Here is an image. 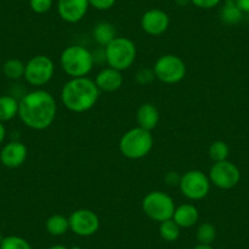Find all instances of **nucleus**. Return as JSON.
I'll return each mask as SVG.
<instances>
[{
    "label": "nucleus",
    "mask_w": 249,
    "mask_h": 249,
    "mask_svg": "<svg viewBox=\"0 0 249 249\" xmlns=\"http://www.w3.org/2000/svg\"><path fill=\"white\" fill-rule=\"evenodd\" d=\"M197 241L202 244H212L216 238V229L210 222H203L197 229Z\"/></svg>",
    "instance_id": "obj_25"
},
{
    "label": "nucleus",
    "mask_w": 249,
    "mask_h": 249,
    "mask_svg": "<svg viewBox=\"0 0 249 249\" xmlns=\"http://www.w3.org/2000/svg\"><path fill=\"white\" fill-rule=\"evenodd\" d=\"M48 249H69L66 246H62V244H54V246L49 247Z\"/></svg>",
    "instance_id": "obj_36"
},
{
    "label": "nucleus",
    "mask_w": 249,
    "mask_h": 249,
    "mask_svg": "<svg viewBox=\"0 0 249 249\" xmlns=\"http://www.w3.org/2000/svg\"><path fill=\"white\" fill-rule=\"evenodd\" d=\"M94 82L100 92L112 93L116 92L122 87L124 76H122L121 71L115 70V69L107 66V68H104L98 72V75L95 76Z\"/></svg>",
    "instance_id": "obj_15"
},
{
    "label": "nucleus",
    "mask_w": 249,
    "mask_h": 249,
    "mask_svg": "<svg viewBox=\"0 0 249 249\" xmlns=\"http://www.w3.org/2000/svg\"><path fill=\"white\" fill-rule=\"evenodd\" d=\"M159 110L152 103H144V104L140 105V107L137 109L136 121H137L138 127L152 132L159 124Z\"/></svg>",
    "instance_id": "obj_16"
},
{
    "label": "nucleus",
    "mask_w": 249,
    "mask_h": 249,
    "mask_svg": "<svg viewBox=\"0 0 249 249\" xmlns=\"http://www.w3.org/2000/svg\"><path fill=\"white\" fill-rule=\"evenodd\" d=\"M70 230L80 237H90L100 227L99 216L90 209H77L69 216Z\"/></svg>",
    "instance_id": "obj_11"
},
{
    "label": "nucleus",
    "mask_w": 249,
    "mask_h": 249,
    "mask_svg": "<svg viewBox=\"0 0 249 249\" xmlns=\"http://www.w3.org/2000/svg\"><path fill=\"white\" fill-rule=\"evenodd\" d=\"M243 11L237 5L236 0H224L220 8V20L226 25H237L243 18Z\"/></svg>",
    "instance_id": "obj_18"
},
{
    "label": "nucleus",
    "mask_w": 249,
    "mask_h": 249,
    "mask_svg": "<svg viewBox=\"0 0 249 249\" xmlns=\"http://www.w3.org/2000/svg\"><path fill=\"white\" fill-rule=\"evenodd\" d=\"M88 3H89V6H92L95 10L105 11L111 9L116 3V0H88Z\"/></svg>",
    "instance_id": "obj_29"
},
{
    "label": "nucleus",
    "mask_w": 249,
    "mask_h": 249,
    "mask_svg": "<svg viewBox=\"0 0 249 249\" xmlns=\"http://www.w3.org/2000/svg\"><path fill=\"white\" fill-rule=\"evenodd\" d=\"M55 64L47 55H35L31 57L25 66L23 78L30 86L36 88L48 85L54 77Z\"/></svg>",
    "instance_id": "obj_8"
},
{
    "label": "nucleus",
    "mask_w": 249,
    "mask_h": 249,
    "mask_svg": "<svg viewBox=\"0 0 249 249\" xmlns=\"http://www.w3.org/2000/svg\"><path fill=\"white\" fill-rule=\"evenodd\" d=\"M210 179L200 170H190L181 175L178 188L182 195L190 200H202L210 192Z\"/></svg>",
    "instance_id": "obj_9"
},
{
    "label": "nucleus",
    "mask_w": 249,
    "mask_h": 249,
    "mask_svg": "<svg viewBox=\"0 0 249 249\" xmlns=\"http://www.w3.org/2000/svg\"><path fill=\"white\" fill-rule=\"evenodd\" d=\"M191 3L203 10H210V9L219 6L222 3V0H191Z\"/></svg>",
    "instance_id": "obj_30"
},
{
    "label": "nucleus",
    "mask_w": 249,
    "mask_h": 249,
    "mask_svg": "<svg viewBox=\"0 0 249 249\" xmlns=\"http://www.w3.org/2000/svg\"><path fill=\"white\" fill-rule=\"evenodd\" d=\"M89 3L88 0H57V13L62 21L77 23L87 15Z\"/></svg>",
    "instance_id": "obj_14"
},
{
    "label": "nucleus",
    "mask_w": 249,
    "mask_h": 249,
    "mask_svg": "<svg viewBox=\"0 0 249 249\" xmlns=\"http://www.w3.org/2000/svg\"><path fill=\"white\" fill-rule=\"evenodd\" d=\"M157 80L165 85H176L186 77L187 68L183 60L175 54H165L158 57L153 66Z\"/></svg>",
    "instance_id": "obj_7"
},
{
    "label": "nucleus",
    "mask_w": 249,
    "mask_h": 249,
    "mask_svg": "<svg viewBox=\"0 0 249 249\" xmlns=\"http://www.w3.org/2000/svg\"><path fill=\"white\" fill-rule=\"evenodd\" d=\"M155 78L157 77H155V73L154 71H153V69H147V68L140 69L135 75L136 82H137L140 86L150 85Z\"/></svg>",
    "instance_id": "obj_27"
},
{
    "label": "nucleus",
    "mask_w": 249,
    "mask_h": 249,
    "mask_svg": "<svg viewBox=\"0 0 249 249\" xmlns=\"http://www.w3.org/2000/svg\"><path fill=\"white\" fill-rule=\"evenodd\" d=\"M159 234L164 241L175 242L178 239L181 234V227L172 219L165 220L159 225Z\"/></svg>",
    "instance_id": "obj_23"
},
{
    "label": "nucleus",
    "mask_w": 249,
    "mask_h": 249,
    "mask_svg": "<svg viewBox=\"0 0 249 249\" xmlns=\"http://www.w3.org/2000/svg\"><path fill=\"white\" fill-rule=\"evenodd\" d=\"M210 183L219 190L229 191L234 188L241 181V171L229 160L214 162L209 170Z\"/></svg>",
    "instance_id": "obj_10"
},
{
    "label": "nucleus",
    "mask_w": 249,
    "mask_h": 249,
    "mask_svg": "<svg viewBox=\"0 0 249 249\" xmlns=\"http://www.w3.org/2000/svg\"><path fill=\"white\" fill-rule=\"evenodd\" d=\"M175 209L176 205L172 197L162 191H152L147 193L142 200L143 213L150 220L159 224L165 220L172 219Z\"/></svg>",
    "instance_id": "obj_6"
},
{
    "label": "nucleus",
    "mask_w": 249,
    "mask_h": 249,
    "mask_svg": "<svg viewBox=\"0 0 249 249\" xmlns=\"http://www.w3.org/2000/svg\"><path fill=\"white\" fill-rule=\"evenodd\" d=\"M94 64L93 53L82 45H70L60 55V66L70 78L87 77Z\"/></svg>",
    "instance_id": "obj_3"
},
{
    "label": "nucleus",
    "mask_w": 249,
    "mask_h": 249,
    "mask_svg": "<svg viewBox=\"0 0 249 249\" xmlns=\"http://www.w3.org/2000/svg\"><path fill=\"white\" fill-rule=\"evenodd\" d=\"M28 149L25 143L20 141H11L4 144L0 150V162L8 169H18L25 164Z\"/></svg>",
    "instance_id": "obj_13"
},
{
    "label": "nucleus",
    "mask_w": 249,
    "mask_h": 249,
    "mask_svg": "<svg viewBox=\"0 0 249 249\" xmlns=\"http://www.w3.org/2000/svg\"><path fill=\"white\" fill-rule=\"evenodd\" d=\"M0 249H32V246L27 239L20 236L3 237L0 242Z\"/></svg>",
    "instance_id": "obj_26"
},
{
    "label": "nucleus",
    "mask_w": 249,
    "mask_h": 249,
    "mask_svg": "<svg viewBox=\"0 0 249 249\" xmlns=\"http://www.w3.org/2000/svg\"><path fill=\"white\" fill-rule=\"evenodd\" d=\"M116 37L117 36L115 26L112 23L107 22V21L99 22L95 26L94 30H93V38L97 42V44L100 45L102 48L109 45Z\"/></svg>",
    "instance_id": "obj_19"
},
{
    "label": "nucleus",
    "mask_w": 249,
    "mask_h": 249,
    "mask_svg": "<svg viewBox=\"0 0 249 249\" xmlns=\"http://www.w3.org/2000/svg\"><path fill=\"white\" fill-rule=\"evenodd\" d=\"M172 220L181 229H190V227L195 226L199 220V210L197 209L196 205L184 203V204L176 207Z\"/></svg>",
    "instance_id": "obj_17"
},
{
    "label": "nucleus",
    "mask_w": 249,
    "mask_h": 249,
    "mask_svg": "<svg viewBox=\"0 0 249 249\" xmlns=\"http://www.w3.org/2000/svg\"><path fill=\"white\" fill-rule=\"evenodd\" d=\"M170 26V18L161 9H150L143 14L141 27L147 35L158 37L164 35Z\"/></svg>",
    "instance_id": "obj_12"
},
{
    "label": "nucleus",
    "mask_w": 249,
    "mask_h": 249,
    "mask_svg": "<svg viewBox=\"0 0 249 249\" xmlns=\"http://www.w3.org/2000/svg\"><path fill=\"white\" fill-rule=\"evenodd\" d=\"M6 137V128L4 126V122L0 121V145L3 144V142L5 141Z\"/></svg>",
    "instance_id": "obj_33"
},
{
    "label": "nucleus",
    "mask_w": 249,
    "mask_h": 249,
    "mask_svg": "<svg viewBox=\"0 0 249 249\" xmlns=\"http://www.w3.org/2000/svg\"><path fill=\"white\" fill-rule=\"evenodd\" d=\"M208 153H209L210 159L214 162L224 161V160H227V158H229L230 148L227 143L224 142V141H215V142L210 144Z\"/></svg>",
    "instance_id": "obj_24"
},
{
    "label": "nucleus",
    "mask_w": 249,
    "mask_h": 249,
    "mask_svg": "<svg viewBox=\"0 0 249 249\" xmlns=\"http://www.w3.org/2000/svg\"><path fill=\"white\" fill-rule=\"evenodd\" d=\"M104 50L107 66L121 72L128 70L137 57V47L135 42L127 37H116Z\"/></svg>",
    "instance_id": "obj_5"
},
{
    "label": "nucleus",
    "mask_w": 249,
    "mask_h": 249,
    "mask_svg": "<svg viewBox=\"0 0 249 249\" xmlns=\"http://www.w3.org/2000/svg\"><path fill=\"white\" fill-rule=\"evenodd\" d=\"M45 229L52 236H62L70 230L69 217L62 214H53L45 221Z\"/></svg>",
    "instance_id": "obj_21"
},
{
    "label": "nucleus",
    "mask_w": 249,
    "mask_h": 249,
    "mask_svg": "<svg viewBox=\"0 0 249 249\" xmlns=\"http://www.w3.org/2000/svg\"><path fill=\"white\" fill-rule=\"evenodd\" d=\"M69 249H82V248H81L80 246H73V247H71V248H69Z\"/></svg>",
    "instance_id": "obj_37"
},
{
    "label": "nucleus",
    "mask_w": 249,
    "mask_h": 249,
    "mask_svg": "<svg viewBox=\"0 0 249 249\" xmlns=\"http://www.w3.org/2000/svg\"><path fill=\"white\" fill-rule=\"evenodd\" d=\"M1 239H3V236H1V232H0V242H1Z\"/></svg>",
    "instance_id": "obj_38"
},
{
    "label": "nucleus",
    "mask_w": 249,
    "mask_h": 249,
    "mask_svg": "<svg viewBox=\"0 0 249 249\" xmlns=\"http://www.w3.org/2000/svg\"><path fill=\"white\" fill-rule=\"evenodd\" d=\"M57 112L56 100L44 89L28 92L18 100V117L25 126L35 131L49 128Z\"/></svg>",
    "instance_id": "obj_1"
},
{
    "label": "nucleus",
    "mask_w": 249,
    "mask_h": 249,
    "mask_svg": "<svg viewBox=\"0 0 249 249\" xmlns=\"http://www.w3.org/2000/svg\"><path fill=\"white\" fill-rule=\"evenodd\" d=\"M30 6L33 13L43 15L53 8V0H30Z\"/></svg>",
    "instance_id": "obj_28"
},
{
    "label": "nucleus",
    "mask_w": 249,
    "mask_h": 249,
    "mask_svg": "<svg viewBox=\"0 0 249 249\" xmlns=\"http://www.w3.org/2000/svg\"><path fill=\"white\" fill-rule=\"evenodd\" d=\"M165 182L170 187H178L179 181H181V175L176 171H169L164 177Z\"/></svg>",
    "instance_id": "obj_31"
},
{
    "label": "nucleus",
    "mask_w": 249,
    "mask_h": 249,
    "mask_svg": "<svg viewBox=\"0 0 249 249\" xmlns=\"http://www.w3.org/2000/svg\"><path fill=\"white\" fill-rule=\"evenodd\" d=\"M26 64L18 59H9L4 62L3 72L9 80L18 81L25 76Z\"/></svg>",
    "instance_id": "obj_22"
},
{
    "label": "nucleus",
    "mask_w": 249,
    "mask_h": 249,
    "mask_svg": "<svg viewBox=\"0 0 249 249\" xmlns=\"http://www.w3.org/2000/svg\"><path fill=\"white\" fill-rule=\"evenodd\" d=\"M18 116V100L13 95L0 97V121L8 122Z\"/></svg>",
    "instance_id": "obj_20"
},
{
    "label": "nucleus",
    "mask_w": 249,
    "mask_h": 249,
    "mask_svg": "<svg viewBox=\"0 0 249 249\" xmlns=\"http://www.w3.org/2000/svg\"><path fill=\"white\" fill-rule=\"evenodd\" d=\"M154 138L150 131L141 127H133L126 131L120 138L119 149L124 158L138 160L147 157L153 149Z\"/></svg>",
    "instance_id": "obj_4"
},
{
    "label": "nucleus",
    "mask_w": 249,
    "mask_h": 249,
    "mask_svg": "<svg viewBox=\"0 0 249 249\" xmlns=\"http://www.w3.org/2000/svg\"><path fill=\"white\" fill-rule=\"evenodd\" d=\"M178 6H186L191 3V0H175Z\"/></svg>",
    "instance_id": "obj_35"
},
{
    "label": "nucleus",
    "mask_w": 249,
    "mask_h": 249,
    "mask_svg": "<svg viewBox=\"0 0 249 249\" xmlns=\"http://www.w3.org/2000/svg\"><path fill=\"white\" fill-rule=\"evenodd\" d=\"M100 90L93 80L88 77L70 78L62 86L60 98L64 107L72 112L89 111L99 99Z\"/></svg>",
    "instance_id": "obj_2"
},
{
    "label": "nucleus",
    "mask_w": 249,
    "mask_h": 249,
    "mask_svg": "<svg viewBox=\"0 0 249 249\" xmlns=\"http://www.w3.org/2000/svg\"><path fill=\"white\" fill-rule=\"evenodd\" d=\"M236 3L243 14H249V0H236Z\"/></svg>",
    "instance_id": "obj_32"
},
{
    "label": "nucleus",
    "mask_w": 249,
    "mask_h": 249,
    "mask_svg": "<svg viewBox=\"0 0 249 249\" xmlns=\"http://www.w3.org/2000/svg\"><path fill=\"white\" fill-rule=\"evenodd\" d=\"M193 249H214V248H213L212 244H202V243H198L197 246H196Z\"/></svg>",
    "instance_id": "obj_34"
}]
</instances>
